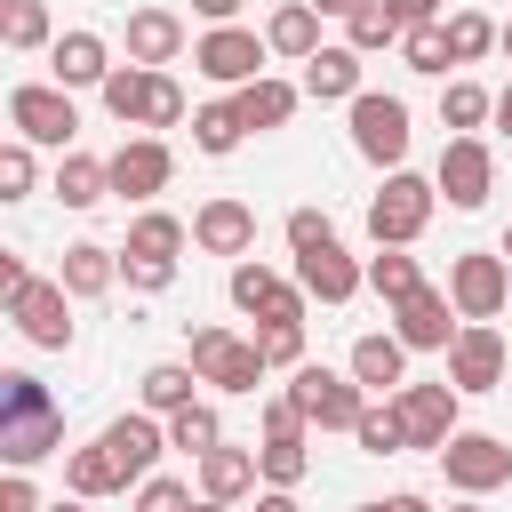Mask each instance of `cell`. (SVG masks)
Masks as SVG:
<instances>
[{
	"instance_id": "4fadbf2b",
	"label": "cell",
	"mask_w": 512,
	"mask_h": 512,
	"mask_svg": "<svg viewBox=\"0 0 512 512\" xmlns=\"http://www.w3.org/2000/svg\"><path fill=\"white\" fill-rule=\"evenodd\" d=\"M432 184H440V200L448 208H488V192H496V152H488V136H448L440 144V168H432Z\"/></svg>"
},
{
	"instance_id": "5b68a950",
	"label": "cell",
	"mask_w": 512,
	"mask_h": 512,
	"mask_svg": "<svg viewBox=\"0 0 512 512\" xmlns=\"http://www.w3.org/2000/svg\"><path fill=\"white\" fill-rule=\"evenodd\" d=\"M344 112H352V152H360L368 168H384V176H392V168H408V136H416V128H408V104H400V96L360 88Z\"/></svg>"
},
{
	"instance_id": "6da1fadb",
	"label": "cell",
	"mask_w": 512,
	"mask_h": 512,
	"mask_svg": "<svg viewBox=\"0 0 512 512\" xmlns=\"http://www.w3.org/2000/svg\"><path fill=\"white\" fill-rule=\"evenodd\" d=\"M56 448H64V408H56V392H48L40 376L8 368V376H0V456L32 472V464L56 456Z\"/></svg>"
},
{
	"instance_id": "7a4b0ae2",
	"label": "cell",
	"mask_w": 512,
	"mask_h": 512,
	"mask_svg": "<svg viewBox=\"0 0 512 512\" xmlns=\"http://www.w3.org/2000/svg\"><path fill=\"white\" fill-rule=\"evenodd\" d=\"M432 208H440V184L416 176V168H392L376 184V200H368V240L376 248H416L424 224H432Z\"/></svg>"
},
{
	"instance_id": "9f6ffc18",
	"label": "cell",
	"mask_w": 512,
	"mask_h": 512,
	"mask_svg": "<svg viewBox=\"0 0 512 512\" xmlns=\"http://www.w3.org/2000/svg\"><path fill=\"white\" fill-rule=\"evenodd\" d=\"M312 8H320V16H352L360 0H312Z\"/></svg>"
},
{
	"instance_id": "e0dca14e",
	"label": "cell",
	"mask_w": 512,
	"mask_h": 512,
	"mask_svg": "<svg viewBox=\"0 0 512 512\" xmlns=\"http://www.w3.org/2000/svg\"><path fill=\"white\" fill-rule=\"evenodd\" d=\"M456 400H464V392H456L448 376H440V384H400L392 408H400V424H408V448H432V456H440L448 432H456Z\"/></svg>"
},
{
	"instance_id": "d4e9b609",
	"label": "cell",
	"mask_w": 512,
	"mask_h": 512,
	"mask_svg": "<svg viewBox=\"0 0 512 512\" xmlns=\"http://www.w3.org/2000/svg\"><path fill=\"white\" fill-rule=\"evenodd\" d=\"M368 392H400L408 384V344L392 336V328H368V336H352V360H344Z\"/></svg>"
},
{
	"instance_id": "603a6c76",
	"label": "cell",
	"mask_w": 512,
	"mask_h": 512,
	"mask_svg": "<svg viewBox=\"0 0 512 512\" xmlns=\"http://www.w3.org/2000/svg\"><path fill=\"white\" fill-rule=\"evenodd\" d=\"M256 480H264V464H256V448H240V440H216V448L200 456V496H216V504L256 496Z\"/></svg>"
},
{
	"instance_id": "db71d44e",
	"label": "cell",
	"mask_w": 512,
	"mask_h": 512,
	"mask_svg": "<svg viewBox=\"0 0 512 512\" xmlns=\"http://www.w3.org/2000/svg\"><path fill=\"white\" fill-rule=\"evenodd\" d=\"M256 512H304L296 488H256Z\"/></svg>"
},
{
	"instance_id": "836d02e7",
	"label": "cell",
	"mask_w": 512,
	"mask_h": 512,
	"mask_svg": "<svg viewBox=\"0 0 512 512\" xmlns=\"http://www.w3.org/2000/svg\"><path fill=\"white\" fill-rule=\"evenodd\" d=\"M0 48H8V56H32V48H56V24H48V0H0Z\"/></svg>"
},
{
	"instance_id": "ac0fdd59",
	"label": "cell",
	"mask_w": 512,
	"mask_h": 512,
	"mask_svg": "<svg viewBox=\"0 0 512 512\" xmlns=\"http://www.w3.org/2000/svg\"><path fill=\"white\" fill-rule=\"evenodd\" d=\"M48 80H56V88H104V80H112V40L88 32V24L56 32V48H48Z\"/></svg>"
},
{
	"instance_id": "816d5d0a",
	"label": "cell",
	"mask_w": 512,
	"mask_h": 512,
	"mask_svg": "<svg viewBox=\"0 0 512 512\" xmlns=\"http://www.w3.org/2000/svg\"><path fill=\"white\" fill-rule=\"evenodd\" d=\"M240 8H248V0H192L200 24H240Z\"/></svg>"
},
{
	"instance_id": "91938a15",
	"label": "cell",
	"mask_w": 512,
	"mask_h": 512,
	"mask_svg": "<svg viewBox=\"0 0 512 512\" xmlns=\"http://www.w3.org/2000/svg\"><path fill=\"white\" fill-rule=\"evenodd\" d=\"M192 512H232V504H216V496H200V504H192Z\"/></svg>"
},
{
	"instance_id": "60d3db41",
	"label": "cell",
	"mask_w": 512,
	"mask_h": 512,
	"mask_svg": "<svg viewBox=\"0 0 512 512\" xmlns=\"http://www.w3.org/2000/svg\"><path fill=\"white\" fill-rule=\"evenodd\" d=\"M256 464H264V488H304V472H312V432H304V440H256Z\"/></svg>"
},
{
	"instance_id": "f35d334b",
	"label": "cell",
	"mask_w": 512,
	"mask_h": 512,
	"mask_svg": "<svg viewBox=\"0 0 512 512\" xmlns=\"http://www.w3.org/2000/svg\"><path fill=\"white\" fill-rule=\"evenodd\" d=\"M216 440H224V416H216L208 400H192V408H176V416H168V448H176V456H192V464H200Z\"/></svg>"
},
{
	"instance_id": "f907efd6",
	"label": "cell",
	"mask_w": 512,
	"mask_h": 512,
	"mask_svg": "<svg viewBox=\"0 0 512 512\" xmlns=\"http://www.w3.org/2000/svg\"><path fill=\"white\" fill-rule=\"evenodd\" d=\"M392 8V24L408 32V24H440V0H384Z\"/></svg>"
},
{
	"instance_id": "f1b7e54d",
	"label": "cell",
	"mask_w": 512,
	"mask_h": 512,
	"mask_svg": "<svg viewBox=\"0 0 512 512\" xmlns=\"http://www.w3.org/2000/svg\"><path fill=\"white\" fill-rule=\"evenodd\" d=\"M56 280L88 304V296H104V288L120 280V248H104V240H72V248H64V264H56Z\"/></svg>"
},
{
	"instance_id": "277c9868",
	"label": "cell",
	"mask_w": 512,
	"mask_h": 512,
	"mask_svg": "<svg viewBox=\"0 0 512 512\" xmlns=\"http://www.w3.org/2000/svg\"><path fill=\"white\" fill-rule=\"evenodd\" d=\"M8 128H16L24 144H40V152H72L80 104H72V88H56V80H24V88H8Z\"/></svg>"
},
{
	"instance_id": "83f0119b",
	"label": "cell",
	"mask_w": 512,
	"mask_h": 512,
	"mask_svg": "<svg viewBox=\"0 0 512 512\" xmlns=\"http://www.w3.org/2000/svg\"><path fill=\"white\" fill-rule=\"evenodd\" d=\"M200 384H208V376H200L192 360H152V368H144V384H136V408L176 416V408H192V400H200Z\"/></svg>"
},
{
	"instance_id": "e575fe53",
	"label": "cell",
	"mask_w": 512,
	"mask_h": 512,
	"mask_svg": "<svg viewBox=\"0 0 512 512\" xmlns=\"http://www.w3.org/2000/svg\"><path fill=\"white\" fill-rule=\"evenodd\" d=\"M184 248H192V224L168 216V208H144L128 224V256H184Z\"/></svg>"
},
{
	"instance_id": "f5cc1de1",
	"label": "cell",
	"mask_w": 512,
	"mask_h": 512,
	"mask_svg": "<svg viewBox=\"0 0 512 512\" xmlns=\"http://www.w3.org/2000/svg\"><path fill=\"white\" fill-rule=\"evenodd\" d=\"M352 512H432L416 488H400V496H376V504H352Z\"/></svg>"
},
{
	"instance_id": "44dd1931",
	"label": "cell",
	"mask_w": 512,
	"mask_h": 512,
	"mask_svg": "<svg viewBox=\"0 0 512 512\" xmlns=\"http://www.w3.org/2000/svg\"><path fill=\"white\" fill-rule=\"evenodd\" d=\"M184 48H192V32H184V16H176V8H136V16H128V64L168 72Z\"/></svg>"
},
{
	"instance_id": "9c48e42d",
	"label": "cell",
	"mask_w": 512,
	"mask_h": 512,
	"mask_svg": "<svg viewBox=\"0 0 512 512\" xmlns=\"http://www.w3.org/2000/svg\"><path fill=\"white\" fill-rule=\"evenodd\" d=\"M448 384H456L464 400L512 384V344L496 336V320H464V328H456V344H448Z\"/></svg>"
},
{
	"instance_id": "3957f363",
	"label": "cell",
	"mask_w": 512,
	"mask_h": 512,
	"mask_svg": "<svg viewBox=\"0 0 512 512\" xmlns=\"http://www.w3.org/2000/svg\"><path fill=\"white\" fill-rule=\"evenodd\" d=\"M288 400H296V408L312 416V432H352V424H360V408H368L376 392H368V384H360L352 368L336 376V368L304 360V368H288Z\"/></svg>"
},
{
	"instance_id": "ab89813d",
	"label": "cell",
	"mask_w": 512,
	"mask_h": 512,
	"mask_svg": "<svg viewBox=\"0 0 512 512\" xmlns=\"http://www.w3.org/2000/svg\"><path fill=\"white\" fill-rule=\"evenodd\" d=\"M400 64L424 72V80H448V64H456L448 56V24H408L400 32Z\"/></svg>"
},
{
	"instance_id": "ffe728a7",
	"label": "cell",
	"mask_w": 512,
	"mask_h": 512,
	"mask_svg": "<svg viewBox=\"0 0 512 512\" xmlns=\"http://www.w3.org/2000/svg\"><path fill=\"white\" fill-rule=\"evenodd\" d=\"M104 448L120 456V472H128V480H152V464L168 456V416H152V408L112 416V424H104Z\"/></svg>"
},
{
	"instance_id": "94428289",
	"label": "cell",
	"mask_w": 512,
	"mask_h": 512,
	"mask_svg": "<svg viewBox=\"0 0 512 512\" xmlns=\"http://www.w3.org/2000/svg\"><path fill=\"white\" fill-rule=\"evenodd\" d=\"M496 48H504V56H512V24H504V40H496Z\"/></svg>"
},
{
	"instance_id": "680465c9",
	"label": "cell",
	"mask_w": 512,
	"mask_h": 512,
	"mask_svg": "<svg viewBox=\"0 0 512 512\" xmlns=\"http://www.w3.org/2000/svg\"><path fill=\"white\" fill-rule=\"evenodd\" d=\"M48 512H88V496H64V504H48Z\"/></svg>"
},
{
	"instance_id": "6125c7cd",
	"label": "cell",
	"mask_w": 512,
	"mask_h": 512,
	"mask_svg": "<svg viewBox=\"0 0 512 512\" xmlns=\"http://www.w3.org/2000/svg\"><path fill=\"white\" fill-rule=\"evenodd\" d=\"M504 256H512V224H504Z\"/></svg>"
},
{
	"instance_id": "f6af8a7d",
	"label": "cell",
	"mask_w": 512,
	"mask_h": 512,
	"mask_svg": "<svg viewBox=\"0 0 512 512\" xmlns=\"http://www.w3.org/2000/svg\"><path fill=\"white\" fill-rule=\"evenodd\" d=\"M192 120V104H184V88L168 80V72H152V112H144V128L160 136V128H184Z\"/></svg>"
},
{
	"instance_id": "11a10c76",
	"label": "cell",
	"mask_w": 512,
	"mask_h": 512,
	"mask_svg": "<svg viewBox=\"0 0 512 512\" xmlns=\"http://www.w3.org/2000/svg\"><path fill=\"white\" fill-rule=\"evenodd\" d=\"M496 128H504V136H512V80H504V88H496Z\"/></svg>"
},
{
	"instance_id": "7c38bea8",
	"label": "cell",
	"mask_w": 512,
	"mask_h": 512,
	"mask_svg": "<svg viewBox=\"0 0 512 512\" xmlns=\"http://www.w3.org/2000/svg\"><path fill=\"white\" fill-rule=\"evenodd\" d=\"M192 368L208 376V392H256L264 384V352L240 328H192Z\"/></svg>"
},
{
	"instance_id": "b9f144b4",
	"label": "cell",
	"mask_w": 512,
	"mask_h": 512,
	"mask_svg": "<svg viewBox=\"0 0 512 512\" xmlns=\"http://www.w3.org/2000/svg\"><path fill=\"white\" fill-rule=\"evenodd\" d=\"M344 48H360V56H376V48H400V24H392V8H384V0H360V8L344 16Z\"/></svg>"
},
{
	"instance_id": "4316f807",
	"label": "cell",
	"mask_w": 512,
	"mask_h": 512,
	"mask_svg": "<svg viewBox=\"0 0 512 512\" xmlns=\"http://www.w3.org/2000/svg\"><path fill=\"white\" fill-rule=\"evenodd\" d=\"M264 40H272V56H288V64H304V56H320L328 40H320V8L312 0H280L272 16H264Z\"/></svg>"
},
{
	"instance_id": "ba28073f",
	"label": "cell",
	"mask_w": 512,
	"mask_h": 512,
	"mask_svg": "<svg viewBox=\"0 0 512 512\" xmlns=\"http://www.w3.org/2000/svg\"><path fill=\"white\" fill-rule=\"evenodd\" d=\"M448 296H456L464 320H496V312L512 304V256H504V248H464V256H448Z\"/></svg>"
},
{
	"instance_id": "ee69618b",
	"label": "cell",
	"mask_w": 512,
	"mask_h": 512,
	"mask_svg": "<svg viewBox=\"0 0 512 512\" xmlns=\"http://www.w3.org/2000/svg\"><path fill=\"white\" fill-rule=\"evenodd\" d=\"M32 152H40V144H24V136H8V144H0V200H24V192H32V176H40V168H32Z\"/></svg>"
},
{
	"instance_id": "74e56055",
	"label": "cell",
	"mask_w": 512,
	"mask_h": 512,
	"mask_svg": "<svg viewBox=\"0 0 512 512\" xmlns=\"http://www.w3.org/2000/svg\"><path fill=\"white\" fill-rule=\"evenodd\" d=\"M440 24H448V56H456V64H480V56L504 40V24H496V16H480V8H448Z\"/></svg>"
},
{
	"instance_id": "d590c367",
	"label": "cell",
	"mask_w": 512,
	"mask_h": 512,
	"mask_svg": "<svg viewBox=\"0 0 512 512\" xmlns=\"http://www.w3.org/2000/svg\"><path fill=\"white\" fill-rule=\"evenodd\" d=\"M424 288V264L408 256V248H376L368 256V296H384V312L400 304V296H416Z\"/></svg>"
},
{
	"instance_id": "d6986e66",
	"label": "cell",
	"mask_w": 512,
	"mask_h": 512,
	"mask_svg": "<svg viewBox=\"0 0 512 512\" xmlns=\"http://www.w3.org/2000/svg\"><path fill=\"white\" fill-rule=\"evenodd\" d=\"M192 248H208V256H248V248H256V208L232 200V192L200 200V208H192Z\"/></svg>"
},
{
	"instance_id": "5bb4252c",
	"label": "cell",
	"mask_w": 512,
	"mask_h": 512,
	"mask_svg": "<svg viewBox=\"0 0 512 512\" xmlns=\"http://www.w3.org/2000/svg\"><path fill=\"white\" fill-rule=\"evenodd\" d=\"M456 328H464V312H456V296L448 288H416V296H400L392 304V336L408 344V352H448L456 344Z\"/></svg>"
},
{
	"instance_id": "7402d4cb",
	"label": "cell",
	"mask_w": 512,
	"mask_h": 512,
	"mask_svg": "<svg viewBox=\"0 0 512 512\" xmlns=\"http://www.w3.org/2000/svg\"><path fill=\"white\" fill-rule=\"evenodd\" d=\"M296 104H304V88L296 80H248V88H232V112H240V128L248 136H272V128H288L296 120Z\"/></svg>"
},
{
	"instance_id": "cb8c5ba5",
	"label": "cell",
	"mask_w": 512,
	"mask_h": 512,
	"mask_svg": "<svg viewBox=\"0 0 512 512\" xmlns=\"http://www.w3.org/2000/svg\"><path fill=\"white\" fill-rule=\"evenodd\" d=\"M296 88L312 96V104H352L360 96V48H320V56H304V72H296Z\"/></svg>"
},
{
	"instance_id": "c3c4849f",
	"label": "cell",
	"mask_w": 512,
	"mask_h": 512,
	"mask_svg": "<svg viewBox=\"0 0 512 512\" xmlns=\"http://www.w3.org/2000/svg\"><path fill=\"white\" fill-rule=\"evenodd\" d=\"M320 240H336V224H328V208H288V248L304 256V248H320Z\"/></svg>"
},
{
	"instance_id": "6f0895ef",
	"label": "cell",
	"mask_w": 512,
	"mask_h": 512,
	"mask_svg": "<svg viewBox=\"0 0 512 512\" xmlns=\"http://www.w3.org/2000/svg\"><path fill=\"white\" fill-rule=\"evenodd\" d=\"M448 512H488V496H456V504H448Z\"/></svg>"
},
{
	"instance_id": "8d00e7d4",
	"label": "cell",
	"mask_w": 512,
	"mask_h": 512,
	"mask_svg": "<svg viewBox=\"0 0 512 512\" xmlns=\"http://www.w3.org/2000/svg\"><path fill=\"white\" fill-rule=\"evenodd\" d=\"M352 440H360V456H400V448H408V424H400V408H392V392H376V400L360 408V424H352Z\"/></svg>"
},
{
	"instance_id": "2e32d148",
	"label": "cell",
	"mask_w": 512,
	"mask_h": 512,
	"mask_svg": "<svg viewBox=\"0 0 512 512\" xmlns=\"http://www.w3.org/2000/svg\"><path fill=\"white\" fill-rule=\"evenodd\" d=\"M296 288H304L312 304H352V296L368 288V264H360L344 240H320V248L296 256Z\"/></svg>"
},
{
	"instance_id": "1f68e13d",
	"label": "cell",
	"mask_w": 512,
	"mask_h": 512,
	"mask_svg": "<svg viewBox=\"0 0 512 512\" xmlns=\"http://www.w3.org/2000/svg\"><path fill=\"white\" fill-rule=\"evenodd\" d=\"M488 120H496V96L480 80H440V128L448 136H480Z\"/></svg>"
},
{
	"instance_id": "f546056e",
	"label": "cell",
	"mask_w": 512,
	"mask_h": 512,
	"mask_svg": "<svg viewBox=\"0 0 512 512\" xmlns=\"http://www.w3.org/2000/svg\"><path fill=\"white\" fill-rule=\"evenodd\" d=\"M112 192V160H96V152H56V200L64 208H96Z\"/></svg>"
},
{
	"instance_id": "4dcf8cb0",
	"label": "cell",
	"mask_w": 512,
	"mask_h": 512,
	"mask_svg": "<svg viewBox=\"0 0 512 512\" xmlns=\"http://www.w3.org/2000/svg\"><path fill=\"white\" fill-rule=\"evenodd\" d=\"M96 96H104V112L120 128H144V112H152V64H112V80Z\"/></svg>"
},
{
	"instance_id": "7bdbcfd3",
	"label": "cell",
	"mask_w": 512,
	"mask_h": 512,
	"mask_svg": "<svg viewBox=\"0 0 512 512\" xmlns=\"http://www.w3.org/2000/svg\"><path fill=\"white\" fill-rule=\"evenodd\" d=\"M248 336H256L264 368H304V320H264V328H248Z\"/></svg>"
},
{
	"instance_id": "681fc988",
	"label": "cell",
	"mask_w": 512,
	"mask_h": 512,
	"mask_svg": "<svg viewBox=\"0 0 512 512\" xmlns=\"http://www.w3.org/2000/svg\"><path fill=\"white\" fill-rule=\"evenodd\" d=\"M0 512H48V504H40V488H32V472H24V464H8V480H0Z\"/></svg>"
},
{
	"instance_id": "7dc6e473",
	"label": "cell",
	"mask_w": 512,
	"mask_h": 512,
	"mask_svg": "<svg viewBox=\"0 0 512 512\" xmlns=\"http://www.w3.org/2000/svg\"><path fill=\"white\" fill-rule=\"evenodd\" d=\"M200 496L184 488V480H168V472H152V480H136V512H192Z\"/></svg>"
},
{
	"instance_id": "484cf974",
	"label": "cell",
	"mask_w": 512,
	"mask_h": 512,
	"mask_svg": "<svg viewBox=\"0 0 512 512\" xmlns=\"http://www.w3.org/2000/svg\"><path fill=\"white\" fill-rule=\"evenodd\" d=\"M64 488H72V496H88V504H104V496H128L136 480L120 472V456H112V448H104V432H96L88 448H72V456H64Z\"/></svg>"
},
{
	"instance_id": "bcb514c9",
	"label": "cell",
	"mask_w": 512,
	"mask_h": 512,
	"mask_svg": "<svg viewBox=\"0 0 512 512\" xmlns=\"http://www.w3.org/2000/svg\"><path fill=\"white\" fill-rule=\"evenodd\" d=\"M120 280L144 288V296H160V288H176V256H128L120 248Z\"/></svg>"
},
{
	"instance_id": "d6a6232c",
	"label": "cell",
	"mask_w": 512,
	"mask_h": 512,
	"mask_svg": "<svg viewBox=\"0 0 512 512\" xmlns=\"http://www.w3.org/2000/svg\"><path fill=\"white\" fill-rule=\"evenodd\" d=\"M240 144H248V128H240L232 96H216V104H192V152H208V160H232Z\"/></svg>"
},
{
	"instance_id": "8992f818",
	"label": "cell",
	"mask_w": 512,
	"mask_h": 512,
	"mask_svg": "<svg viewBox=\"0 0 512 512\" xmlns=\"http://www.w3.org/2000/svg\"><path fill=\"white\" fill-rule=\"evenodd\" d=\"M0 304H8V320H16L24 344H40V352H72V336H80V328H72V304H80V296H72L64 280H40V272H32V280L8 288Z\"/></svg>"
},
{
	"instance_id": "8fae6325",
	"label": "cell",
	"mask_w": 512,
	"mask_h": 512,
	"mask_svg": "<svg viewBox=\"0 0 512 512\" xmlns=\"http://www.w3.org/2000/svg\"><path fill=\"white\" fill-rule=\"evenodd\" d=\"M232 312H248L256 328L264 320H304V288H296V272H272V264H256V256H232Z\"/></svg>"
},
{
	"instance_id": "52a82bcc",
	"label": "cell",
	"mask_w": 512,
	"mask_h": 512,
	"mask_svg": "<svg viewBox=\"0 0 512 512\" xmlns=\"http://www.w3.org/2000/svg\"><path fill=\"white\" fill-rule=\"evenodd\" d=\"M264 56H272V40L248 32V24H208V32L192 40V72L216 80V88H248V80H264Z\"/></svg>"
},
{
	"instance_id": "30bf717a",
	"label": "cell",
	"mask_w": 512,
	"mask_h": 512,
	"mask_svg": "<svg viewBox=\"0 0 512 512\" xmlns=\"http://www.w3.org/2000/svg\"><path fill=\"white\" fill-rule=\"evenodd\" d=\"M440 472H448V488L456 496H496V488H512V448L496 440V432H448V448H440Z\"/></svg>"
},
{
	"instance_id": "9a60e30c",
	"label": "cell",
	"mask_w": 512,
	"mask_h": 512,
	"mask_svg": "<svg viewBox=\"0 0 512 512\" xmlns=\"http://www.w3.org/2000/svg\"><path fill=\"white\" fill-rule=\"evenodd\" d=\"M168 176H176V152H168V136H152V128L112 152V192L136 200V208H152V200L168 192Z\"/></svg>"
}]
</instances>
